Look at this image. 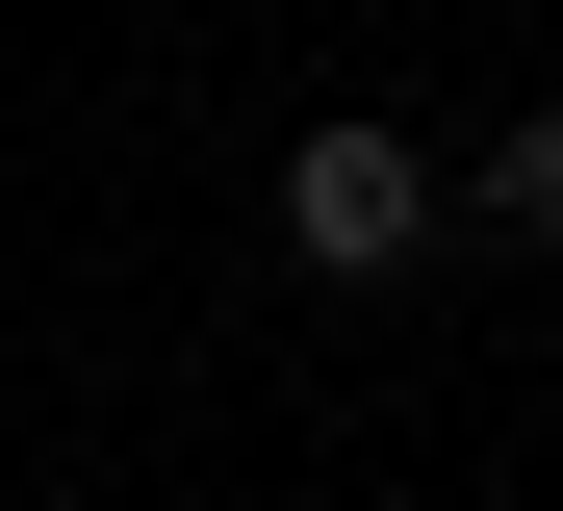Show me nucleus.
<instances>
[{
	"mask_svg": "<svg viewBox=\"0 0 563 511\" xmlns=\"http://www.w3.org/2000/svg\"><path fill=\"white\" fill-rule=\"evenodd\" d=\"M435 231V154L410 129H308V154H282V256H308V281H385Z\"/></svg>",
	"mask_w": 563,
	"mask_h": 511,
	"instance_id": "nucleus-1",
	"label": "nucleus"
},
{
	"mask_svg": "<svg viewBox=\"0 0 563 511\" xmlns=\"http://www.w3.org/2000/svg\"><path fill=\"white\" fill-rule=\"evenodd\" d=\"M461 179H487L512 231H563V102H538V129H487V154H461Z\"/></svg>",
	"mask_w": 563,
	"mask_h": 511,
	"instance_id": "nucleus-2",
	"label": "nucleus"
}]
</instances>
